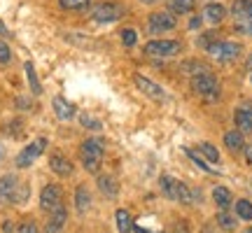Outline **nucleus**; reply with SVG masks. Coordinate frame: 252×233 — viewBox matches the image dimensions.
<instances>
[{"instance_id": "obj_1", "label": "nucleus", "mask_w": 252, "mask_h": 233, "mask_svg": "<svg viewBox=\"0 0 252 233\" xmlns=\"http://www.w3.org/2000/svg\"><path fill=\"white\" fill-rule=\"evenodd\" d=\"M103 152L105 147L100 143L98 138H89L84 140L80 147V159H82V166L87 173H98L100 171V163H103Z\"/></svg>"}, {"instance_id": "obj_2", "label": "nucleus", "mask_w": 252, "mask_h": 233, "mask_svg": "<svg viewBox=\"0 0 252 233\" xmlns=\"http://www.w3.org/2000/svg\"><path fill=\"white\" fill-rule=\"evenodd\" d=\"M191 91H194L196 96H201L203 100L213 103V100L220 98V82H217V77L210 70L198 72V75L191 77Z\"/></svg>"}, {"instance_id": "obj_3", "label": "nucleus", "mask_w": 252, "mask_h": 233, "mask_svg": "<svg viewBox=\"0 0 252 233\" xmlns=\"http://www.w3.org/2000/svg\"><path fill=\"white\" fill-rule=\"evenodd\" d=\"M161 191L166 198H171V201H178L182 205H189V203H194V191L187 187V184H182L178 182L175 177L171 175H161Z\"/></svg>"}, {"instance_id": "obj_4", "label": "nucleus", "mask_w": 252, "mask_h": 233, "mask_svg": "<svg viewBox=\"0 0 252 233\" xmlns=\"http://www.w3.org/2000/svg\"><path fill=\"white\" fill-rule=\"evenodd\" d=\"M206 52H210V56H213V58H217L220 63H231V61H236V58L241 56L243 47L238 45V42H229V40H217V42H213V45L208 47Z\"/></svg>"}, {"instance_id": "obj_5", "label": "nucleus", "mask_w": 252, "mask_h": 233, "mask_svg": "<svg viewBox=\"0 0 252 233\" xmlns=\"http://www.w3.org/2000/svg\"><path fill=\"white\" fill-rule=\"evenodd\" d=\"M122 14H124V5H119V2H98L96 7L91 9V19L98 21V24L117 21Z\"/></svg>"}, {"instance_id": "obj_6", "label": "nucleus", "mask_w": 252, "mask_h": 233, "mask_svg": "<svg viewBox=\"0 0 252 233\" xmlns=\"http://www.w3.org/2000/svg\"><path fill=\"white\" fill-rule=\"evenodd\" d=\"M63 205V191L59 184H47L42 191H40V207L45 210V212H54L59 207Z\"/></svg>"}, {"instance_id": "obj_7", "label": "nucleus", "mask_w": 252, "mask_h": 233, "mask_svg": "<svg viewBox=\"0 0 252 233\" xmlns=\"http://www.w3.org/2000/svg\"><path fill=\"white\" fill-rule=\"evenodd\" d=\"M180 49H182L180 42H175V40H152V42L145 45V54L166 58V56H175Z\"/></svg>"}, {"instance_id": "obj_8", "label": "nucleus", "mask_w": 252, "mask_h": 233, "mask_svg": "<svg viewBox=\"0 0 252 233\" xmlns=\"http://www.w3.org/2000/svg\"><path fill=\"white\" fill-rule=\"evenodd\" d=\"M45 147H47L45 138H37V140H33L31 145H26V147L19 152V156H17V168H28V166L35 161L40 154L45 152Z\"/></svg>"}, {"instance_id": "obj_9", "label": "nucleus", "mask_w": 252, "mask_h": 233, "mask_svg": "<svg viewBox=\"0 0 252 233\" xmlns=\"http://www.w3.org/2000/svg\"><path fill=\"white\" fill-rule=\"evenodd\" d=\"M175 26H178V19L173 12H154V14H150V21H147L150 33H166V30H173Z\"/></svg>"}, {"instance_id": "obj_10", "label": "nucleus", "mask_w": 252, "mask_h": 233, "mask_svg": "<svg viewBox=\"0 0 252 233\" xmlns=\"http://www.w3.org/2000/svg\"><path fill=\"white\" fill-rule=\"evenodd\" d=\"M133 82H135V87L143 91L145 96H150L152 100H157V103H163V100H166V91H163L159 84H154L152 80H147L143 75H135Z\"/></svg>"}, {"instance_id": "obj_11", "label": "nucleus", "mask_w": 252, "mask_h": 233, "mask_svg": "<svg viewBox=\"0 0 252 233\" xmlns=\"http://www.w3.org/2000/svg\"><path fill=\"white\" fill-rule=\"evenodd\" d=\"M19 179L14 175H2L0 177V203H14Z\"/></svg>"}, {"instance_id": "obj_12", "label": "nucleus", "mask_w": 252, "mask_h": 233, "mask_svg": "<svg viewBox=\"0 0 252 233\" xmlns=\"http://www.w3.org/2000/svg\"><path fill=\"white\" fill-rule=\"evenodd\" d=\"M234 121L241 133H252V105H243L234 112Z\"/></svg>"}, {"instance_id": "obj_13", "label": "nucleus", "mask_w": 252, "mask_h": 233, "mask_svg": "<svg viewBox=\"0 0 252 233\" xmlns=\"http://www.w3.org/2000/svg\"><path fill=\"white\" fill-rule=\"evenodd\" d=\"M49 168H52V171H54L59 177H68V175L72 173L70 161H68V159H65L63 154H59V152L49 156Z\"/></svg>"}, {"instance_id": "obj_14", "label": "nucleus", "mask_w": 252, "mask_h": 233, "mask_svg": "<svg viewBox=\"0 0 252 233\" xmlns=\"http://www.w3.org/2000/svg\"><path fill=\"white\" fill-rule=\"evenodd\" d=\"M52 105H54V112L59 119H63V121H68V119H72L75 116V105L72 103H68L65 98H61V96H56L54 100H52Z\"/></svg>"}, {"instance_id": "obj_15", "label": "nucleus", "mask_w": 252, "mask_h": 233, "mask_svg": "<svg viewBox=\"0 0 252 233\" xmlns=\"http://www.w3.org/2000/svg\"><path fill=\"white\" fill-rule=\"evenodd\" d=\"M65 219H68V212H65V207H59L52 212V219L47 222V233H61L63 224H65Z\"/></svg>"}, {"instance_id": "obj_16", "label": "nucleus", "mask_w": 252, "mask_h": 233, "mask_svg": "<svg viewBox=\"0 0 252 233\" xmlns=\"http://www.w3.org/2000/svg\"><path fill=\"white\" fill-rule=\"evenodd\" d=\"M89 205H91V196L87 191V187H77L75 189V207H77V212L84 215L89 210Z\"/></svg>"}, {"instance_id": "obj_17", "label": "nucleus", "mask_w": 252, "mask_h": 233, "mask_svg": "<svg viewBox=\"0 0 252 233\" xmlns=\"http://www.w3.org/2000/svg\"><path fill=\"white\" fill-rule=\"evenodd\" d=\"M203 14H206V19L210 24H220V21L224 19L226 9H224V5H220V2H210V5L203 9Z\"/></svg>"}, {"instance_id": "obj_18", "label": "nucleus", "mask_w": 252, "mask_h": 233, "mask_svg": "<svg viewBox=\"0 0 252 233\" xmlns=\"http://www.w3.org/2000/svg\"><path fill=\"white\" fill-rule=\"evenodd\" d=\"M98 189L105 194V196L115 198L117 196V191H119V184L115 182V177H110V175H100L98 177Z\"/></svg>"}, {"instance_id": "obj_19", "label": "nucleus", "mask_w": 252, "mask_h": 233, "mask_svg": "<svg viewBox=\"0 0 252 233\" xmlns=\"http://www.w3.org/2000/svg\"><path fill=\"white\" fill-rule=\"evenodd\" d=\"M224 145L229 147V152H241L245 145L243 133H241V131H229V133L224 135Z\"/></svg>"}, {"instance_id": "obj_20", "label": "nucleus", "mask_w": 252, "mask_h": 233, "mask_svg": "<svg viewBox=\"0 0 252 233\" xmlns=\"http://www.w3.org/2000/svg\"><path fill=\"white\" fill-rule=\"evenodd\" d=\"M115 219H117V231L119 233H131L133 231V219H131V215H128V210H122V207H119Z\"/></svg>"}, {"instance_id": "obj_21", "label": "nucleus", "mask_w": 252, "mask_h": 233, "mask_svg": "<svg viewBox=\"0 0 252 233\" xmlns=\"http://www.w3.org/2000/svg\"><path fill=\"white\" fill-rule=\"evenodd\" d=\"M213 198H215V203H217V207L220 210H226V207L231 205V191L226 187H215V191H213Z\"/></svg>"}, {"instance_id": "obj_22", "label": "nucleus", "mask_w": 252, "mask_h": 233, "mask_svg": "<svg viewBox=\"0 0 252 233\" xmlns=\"http://www.w3.org/2000/svg\"><path fill=\"white\" fill-rule=\"evenodd\" d=\"M196 7V0H171V12L173 14H189Z\"/></svg>"}, {"instance_id": "obj_23", "label": "nucleus", "mask_w": 252, "mask_h": 233, "mask_svg": "<svg viewBox=\"0 0 252 233\" xmlns=\"http://www.w3.org/2000/svg\"><path fill=\"white\" fill-rule=\"evenodd\" d=\"M59 5L68 12H84L91 5V0H59Z\"/></svg>"}, {"instance_id": "obj_24", "label": "nucleus", "mask_w": 252, "mask_h": 233, "mask_svg": "<svg viewBox=\"0 0 252 233\" xmlns=\"http://www.w3.org/2000/svg\"><path fill=\"white\" fill-rule=\"evenodd\" d=\"M236 215H238V219H243V222H250L252 219V203L250 201H245V198L236 201Z\"/></svg>"}, {"instance_id": "obj_25", "label": "nucleus", "mask_w": 252, "mask_h": 233, "mask_svg": "<svg viewBox=\"0 0 252 233\" xmlns=\"http://www.w3.org/2000/svg\"><path fill=\"white\" fill-rule=\"evenodd\" d=\"M26 77H28V84H31V91L33 93H40L42 91V87H40V80H37V72H35V68H33V63L28 61L26 63Z\"/></svg>"}, {"instance_id": "obj_26", "label": "nucleus", "mask_w": 252, "mask_h": 233, "mask_svg": "<svg viewBox=\"0 0 252 233\" xmlns=\"http://www.w3.org/2000/svg\"><path fill=\"white\" fill-rule=\"evenodd\" d=\"M198 152L203 154V156H206L210 163H217V161H220V152H217V147H213L210 143H201V145H198Z\"/></svg>"}, {"instance_id": "obj_27", "label": "nucleus", "mask_w": 252, "mask_h": 233, "mask_svg": "<svg viewBox=\"0 0 252 233\" xmlns=\"http://www.w3.org/2000/svg\"><path fill=\"white\" fill-rule=\"evenodd\" d=\"M236 30H238V33H243V35H252V9L248 12V17L245 19L236 21Z\"/></svg>"}, {"instance_id": "obj_28", "label": "nucleus", "mask_w": 252, "mask_h": 233, "mask_svg": "<svg viewBox=\"0 0 252 233\" xmlns=\"http://www.w3.org/2000/svg\"><path fill=\"white\" fill-rule=\"evenodd\" d=\"M217 224L222 226L224 231H234V229H236V219L231 215H226V212H220V215H217Z\"/></svg>"}, {"instance_id": "obj_29", "label": "nucleus", "mask_w": 252, "mask_h": 233, "mask_svg": "<svg viewBox=\"0 0 252 233\" xmlns=\"http://www.w3.org/2000/svg\"><path fill=\"white\" fill-rule=\"evenodd\" d=\"M80 121H82L84 126H87V128H91V131H100V128H103V124H100L98 119H94L91 115H82V116H80Z\"/></svg>"}, {"instance_id": "obj_30", "label": "nucleus", "mask_w": 252, "mask_h": 233, "mask_svg": "<svg viewBox=\"0 0 252 233\" xmlns=\"http://www.w3.org/2000/svg\"><path fill=\"white\" fill-rule=\"evenodd\" d=\"M135 40H138V35H135L133 28H124V30H122V42H124L126 47H133Z\"/></svg>"}, {"instance_id": "obj_31", "label": "nucleus", "mask_w": 252, "mask_h": 233, "mask_svg": "<svg viewBox=\"0 0 252 233\" xmlns=\"http://www.w3.org/2000/svg\"><path fill=\"white\" fill-rule=\"evenodd\" d=\"M213 42H217V33H206V35L198 37V45L203 47V49H208Z\"/></svg>"}, {"instance_id": "obj_32", "label": "nucleus", "mask_w": 252, "mask_h": 233, "mask_svg": "<svg viewBox=\"0 0 252 233\" xmlns=\"http://www.w3.org/2000/svg\"><path fill=\"white\" fill-rule=\"evenodd\" d=\"M17 233H40V229H37L33 222H24V224H19Z\"/></svg>"}, {"instance_id": "obj_33", "label": "nucleus", "mask_w": 252, "mask_h": 233, "mask_svg": "<svg viewBox=\"0 0 252 233\" xmlns=\"http://www.w3.org/2000/svg\"><path fill=\"white\" fill-rule=\"evenodd\" d=\"M187 154H189V156H191V161L196 163L198 168H203V171H206V173H215V171H213V168H210V166H208V163H203V161H201V159H198V156H196V152H191V149H187Z\"/></svg>"}, {"instance_id": "obj_34", "label": "nucleus", "mask_w": 252, "mask_h": 233, "mask_svg": "<svg viewBox=\"0 0 252 233\" xmlns=\"http://www.w3.org/2000/svg\"><path fill=\"white\" fill-rule=\"evenodd\" d=\"M12 58V52H9V47L5 42H0V63H9Z\"/></svg>"}, {"instance_id": "obj_35", "label": "nucleus", "mask_w": 252, "mask_h": 233, "mask_svg": "<svg viewBox=\"0 0 252 233\" xmlns=\"http://www.w3.org/2000/svg\"><path fill=\"white\" fill-rule=\"evenodd\" d=\"M173 233H189L187 222H175V224H173Z\"/></svg>"}, {"instance_id": "obj_36", "label": "nucleus", "mask_w": 252, "mask_h": 233, "mask_svg": "<svg viewBox=\"0 0 252 233\" xmlns=\"http://www.w3.org/2000/svg\"><path fill=\"white\" fill-rule=\"evenodd\" d=\"M201 24H203V17H191V21H189V28H191V30H196Z\"/></svg>"}, {"instance_id": "obj_37", "label": "nucleus", "mask_w": 252, "mask_h": 233, "mask_svg": "<svg viewBox=\"0 0 252 233\" xmlns=\"http://www.w3.org/2000/svg\"><path fill=\"white\" fill-rule=\"evenodd\" d=\"M245 159H248V163L252 166V145L248 147V149H245Z\"/></svg>"}, {"instance_id": "obj_38", "label": "nucleus", "mask_w": 252, "mask_h": 233, "mask_svg": "<svg viewBox=\"0 0 252 233\" xmlns=\"http://www.w3.org/2000/svg\"><path fill=\"white\" fill-rule=\"evenodd\" d=\"M0 35H9V30H7V26L0 21Z\"/></svg>"}, {"instance_id": "obj_39", "label": "nucleus", "mask_w": 252, "mask_h": 233, "mask_svg": "<svg viewBox=\"0 0 252 233\" xmlns=\"http://www.w3.org/2000/svg\"><path fill=\"white\" fill-rule=\"evenodd\" d=\"M133 229H135V231H138V233H152V231H147L145 226H133Z\"/></svg>"}, {"instance_id": "obj_40", "label": "nucleus", "mask_w": 252, "mask_h": 233, "mask_svg": "<svg viewBox=\"0 0 252 233\" xmlns=\"http://www.w3.org/2000/svg\"><path fill=\"white\" fill-rule=\"evenodd\" d=\"M248 70H252V54H250V58H248Z\"/></svg>"}, {"instance_id": "obj_41", "label": "nucleus", "mask_w": 252, "mask_h": 233, "mask_svg": "<svg viewBox=\"0 0 252 233\" xmlns=\"http://www.w3.org/2000/svg\"><path fill=\"white\" fill-rule=\"evenodd\" d=\"M140 2H147V5H150V2H157V0H140Z\"/></svg>"}, {"instance_id": "obj_42", "label": "nucleus", "mask_w": 252, "mask_h": 233, "mask_svg": "<svg viewBox=\"0 0 252 233\" xmlns=\"http://www.w3.org/2000/svg\"><path fill=\"white\" fill-rule=\"evenodd\" d=\"M245 233H252V229H248V231H245Z\"/></svg>"}]
</instances>
